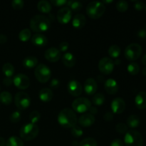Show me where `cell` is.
<instances>
[{"mask_svg": "<svg viewBox=\"0 0 146 146\" xmlns=\"http://www.w3.org/2000/svg\"><path fill=\"white\" fill-rule=\"evenodd\" d=\"M13 84L20 90H25L30 86V79L24 74H18L13 78Z\"/></svg>", "mask_w": 146, "mask_h": 146, "instance_id": "8fae6325", "label": "cell"}, {"mask_svg": "<svg viewBox=\"0 0 146 146\" xmlns=\"http://www.w3.org/2000/svg\"><path fill=\"white\" fill-rule=\"evenodd\" d=\"M113 2V0H111V1H102L103 4H110V3H112Z\"/></svg>", "mask_w": 146, "mask_h": 146, "instance_id": "6f0895ef", "label": "cell"}, {"mask_svg": "<svg viewBox=\"0 0 146 146\" xmlns=\"http://www.w3.org/2000/svg\"><path fill=\"white\" fill-rule=\"evenodd\" d=\"M6 140L2 137H0V146H5L6 145Z\"/></svg>", "mask_w": 146, "mask_h": 146, "instance_id": "f5cc1de1", "label": "cell"}, {"mask_svg": "<svg viewBox=\"0 0 146 146\" xmlns=\"http://www.w3.org/2000/svg\"><path fill=\"white\" fill-rule=\"evenodd\" d=\"M72 26L76 29H81L85 26L86 19L85 16L81 14H78L74 16L72 19Z\"/></svg>", "mask_w": 146, "mask_h": 146, "instance_id": "ffe728a7", "label": "cell"}, {"mask_svg": "<svg viewBox=\"0 0 146 146\" xmlns=\"http://www.w3.org/2000/svg\"><path fill=\"white\" fill-rule=\"evenodd\" d=\"M135 104L137 108L140 110L146 108V92L141 91L136 95L135 98Z\"/></svg>", "mask_w": 146, "mask_h": 146, "instance_id": "44dd1931", "label": "cell"}, {"mask_svg": "<svg viewBox=\"0 0 146 146\" xmlns=\"http://www.w3.org/2000/svg\"><path fill=\"white\" fill-rule=\"evenodd\" d=\"M83 86L80 82L74 79L70 81L67 85L68 92L74 97H78L81 96L83 93Z\"/></svg>", "mask_w": 146, "mask_h": 146, "instance_id": "4fadbf2b", "label": "cell"}, {"mask_svg": "<svg viewBox=\"0 0 146 146\" xmlns=\"http://www.w3.org/2000/svg\"><path fill=\"white\" fill-rule=\"evenodd\" d=\"M91 107V103L86 98L80 97L74 100L72 103V108L74 112L84 113L89 111Z\"/></svg>", "mask_w": 146, "mask_h": 146, "instance_id": "ba28073f", "label": "cell"}, {"mask_svg": "<svg viewBox=\"0 0 146 146\" xmlns=\"http://www.w3.org/2000/svg\"><path fill=\"white\" fill-rule=\"evenodd\" d=\"M113 61L108 57H104L98 62V69L103 74L109 75L113 72Z\"/></svg>", "mask_w": 146, "mask_h": 146, "instance_id": "30bf717a", "label": "cell"}, {"mask_svg": "<svg viewBox=\"0 0 146 146\" xmlns=\"http://www.w3.org/2000/svg\"><path fill=\"white\" fill-rule=\"evenodd\" d=\"M127 71L131 75L135 76L139 73L140 66L137 63L131 62L127 66Z\"/></svg>", "mask_w": 146, "mask_h": 146, "instance_id": "836d02e7", "label": "cell"}, {"mask_svg": "<svg viewBox=\"0 0 146 146\" xmlns=\"http://www.w3.org/2000/svg\"><path fill=\"white\" fill-rule=\"evenodd\" d=\"M50 87L53 89H56L59 87L60 86V81L58 78H53L51 81H50Z\"/></svg>", "mask_w": 146, "mask_h": 146, "instance_id": "7bdbcfd3", "label": "cell"}, {"mask_svg": "<svg viewBox=\"0 0 146 146\" xmlns=\"http://www.w3.org/2000/svg\"><path fill=\"white\" fill-rule=\"evenodd\" d=\"M138 36L139 38H142V39H145L146 38V30L145 29H140L138 32Z\"/></svg>", "mask_w": 146, "mask_h": 146, "instance_id": "681fc988", "label": "cell"}, {"mask_svg": "<svg viewBox=\"0 0 146 146\" xmlns=\"http://www.w3.org/2000/svg\"><path fill=\"white\" fill-rule=\"evenodd\" d=\"M12 102V95L8 91H3L0 94V103L4 105H10Z\"/></svg>", "mask_w": 146, "mask_h": 146, "instance_id": "4316f807", "label": "cell"}, {"mask_svg": "<svg viewBox=\"0 0 146 146\" xmlns=\"http://www.w3.org/2000/svg\"><path fill=\"white\" fill-rule=\"evenodd\" d=\"M104 119L106 121H111L113 119V113L112 112H106L104 114Z\"/></svg>", "mask_w": 146, "mask_h": 146, "instance_id": "bcb514c9", "label": "cell"}, {"mask_svg": "<svg viewBox=\"0 0 146 146\" xmlns=\"http://www.w3.org/2000/svg\"><path fill=\"white\" fill-rule=\"evenodd\" d=\"M142 51L143 48L139 44L132 43L125 48L124 54L127 60L133 62L134 61L139 58V57L142 54Z\"/></svg>", "mask_w": 146, "mask_h": 146, "instance_id": "8992f818", "label": "cell"}, {"mask_svg": "<svg viewBox=\"0 0 146 146\" xmlns=\"http://www.w3.org/2000/svg\"><path fill=\"white\" fill-rule=\"evenodd\" d=\"M34 74L37 81L40 83H46L49 81L51 76V71L46 65L40 64L36 67Z\"/></svg>", "mask_w": 146, "mask_h": 146, "instance_id": "52a82bcc", "label": "cell"}, {"mask_svg": "<svg viewBox=\"0 0 146 146\" xmlns=\"http://www.w3.org/2000/svg\"><path fill=\"white\" fill-rule=\"evenodd\" d=\"M44 57L47 61L50 62H56L59 61L60 58H61V51L58 48H54V47L49 48L44 53Z\"/></svg>", "mask_w": 146, "mask_h": 146, "instance_id": "9a60e30c", "label": "cell"}, {"mask_svg": "<svg viewBox=\"0 0 146 146\" xmlns=\"http://www.w3.org/2000/svg\"><path fill=\"white\" fill-rule=\"evenodd\" d=\"M24 2L23 0H14L11 2V7L15 10H20L24 7Z\"/></svg>", "mask_w": 146, "mask_h": 146, "instance_id": "60d3db41", "label": "cell"}, {"mask_svg": "<svg viewBox=\"0 0 146 146\" xmlns=\"http://www.w3.org/2000/svg\"><path fill=\"white\" fill-rule=\"evenodd\" d=\"M113 63H114V64H117V65H118V64H120V63H121V60L116 59L115 61H113Z\"/></svg>", "mask_w": 146, "mask_h": 146, "instance_id": "9f6ffc18", "label": "cell"}, {"mask_svg": "<svg viewBox=\"0 0 146 146\" xmlns=\"http://www.w3.org/2000/svg\"><path fill=\"white\" fill-rule=\"evenodd\" d=\"M145 7V4H144L143 1H136L135 4H134V8L137 10V11H141Z\"/></svg>", "mask_w": 146, "mask_h": 146, "instance_id": "f6af8a7d", "label": "cell"}, {"mask_svg": "<svg viewBox=\"0 0 146 146\" xmlns=\"http://www.w3.org/2000/svg\"><path fill=\"white\" fill-rule=\"evenodd\" d=\"M21 118V113H20L19 111H14L9 116V120L11 123H18L19 121H20Z\"/></svg>", "mask_w": 146, "mask_h": 146, "instance_id": "ab89813d", "label": "cell"}, {"mask_svg": "<svg viewBox=\"0 0 146 146\" xmlns=\"http://www.w3.org/2000/svg\"><path fill=\"white\" fill-rule=\"evenodd\" d=\"M58 122L61 126L65 128H71L76 125L78 118L76 113L71 108H64L58 115Z\"/></svg>", "mask_w": 146, "mask_h": 146, "instance_id": "6da1fadb", "label": "cell"}, {"mask_svg": "<svg viewBox=\"0 0 146 146\" xmlns=\"http://www.w3.org/2000/svg\"><path fill=\"white\" fill-rule=\"evenodd\" d=\"M111 108L113 114H121L125 111V102L123 98H115L112 101Z\"/></svg>", "mask_w": 146, "mask_h": 146, "instance_id": "5bb4252c", "label": "cell"}, {"mask_svg": "<svg viewBox=\"0 0 146 146\" xmlns=\"http://www.w3.org/2000/svg\"><path fill=\"white\" fill-rule=\"evenodd\" d=\"M23 66L25 68L27 69H31L33 68H35L38 65V59L35 56H29L26 57L23 61Z\"/></svg>", "mask_w": 146, "mask_h": 146, "instance_id": "cb8c5ba5", "label": "cell"}, {"mask_svg": "<svg viewBox=\"0 0 146 146\" xmlns=\"http://www.w3.org/2000/svg\"><path fill=\"white\" fill-rule=\"evenodd\" d=\"M37 8L40 12L44 13V14H48L51 11V4L49 1H46V0H41L38 1L37 4Z\"/></svg>", "mask_w": 146, "mask_h": 146, "instance_id": "d4e9b609", "label": "cell"}, {"mask_svg": "<svg viewBox=\"0 0 146 146\" xmlns=\"http://www.w3.org/2000/svg\"><path fill=\"white\" fill-rule=\"evenodd\" d=\"M104 79V78L103 76H98V80L100 81V82L103 81V80Z\"/></svg>", "mask_w": 146, "mask_h": 146, "instance_id": "11a10c76", "label": "cell"}, {"mask_svg": "<svg viewBox=\"0 0 146 146\" xmlns=\"http://www.w3.org/2000/svg\"><path fill=\"white\" fill-rule=\"evenodd\" d=\"M40 119H41V115H40V113L38 112V111H34L30 113L29 120L31 121V123L36 124L37 122L39 121Z\"/></svg>", "mask_w": 146, "mask_h": 146, "instance_id": "74e56055", "label": "cell"}, {"mask_svg": "<svg viewBox=\"0 0 146 146\" xmlns=\"http://www.w3.org/2000/svg\"><path fill=\"white\" fill-rule=\"evenodd\" d=\"M71 133L74 138H78L82 136L84 133H83V130L81 129V127L78 125H75L71 128Z\"/></svg>", "mask_w": 146, "mask_h": 146, "instance_id": "d590c367", "label": "cell"}, {"mask_svg": "<svg viewBox=\"0 0 146 146\" xmlns=\"http://www.w3.org/2000/svg\"><path fill=\"white\" fill-rule=\"evenodd\" d=\"M67 2H68V1H66V0H51L50 1V4L58 7L67 5Z\"/></svg>", "mask_w": 146, "mask_h": 146, "instance_id": "b9f144b4", "label": "cell"}, {"mask_svg": "<svg viewBox=\"0 0 146 146\" xmlns=\"http://www.w3.org/2000/svg\"><path fill=\"white\" fill-rule=\"evenodd\" d=\"M31 32L29 29H24L19 34V38L21 41L27 42L31 38Z\"/></svg>", "mask_w": 146, "mask_h": 146, "instance_id": "4dcf8cb0", "label": "cell"}, {"mask_svg": "<svg viewBox=\"0 0 146 146\" xmlns=\"http://www.w3.org/2000/svg\"><path fill=\"white\" fill-rule=\"evenodd\" d=\"M68 47H69V44L67 41H62L59 44V49L58 50L62 52H65L68 49Z\"/></svg>", "mask_w": 146, "mask_h": 146, "instance_id": "ee69618b", "label": "cell"}, {"mask_svg": "<svg viewBox=\"0 0 146 146\" xmlns=\"http://www.w3.org/2000/svg\"><path fill=\"white\" fill-rule=\"evenodd\" d=\"M0 90H1V86H0Z\"/></svg>", "mask_w": 146, "mask_h": 146, "instance_id": "94428289", "label": "cell"}, {"mask_svg": "<svg viewBox=\"0 0 146 146\" xmlns=\"http://www.w3.org/2000/svg\"><path fill=\"white\" fill-rule=\"evenodd\" d=\"M95 121L96 119L94 115H91L90 113H89L83 114L78 120L79 125L81 126L84 127V128H88V127L93 125V124L95 123Z\"/></svg>", "mask_w": 146, "mask_h": 146, "instance_id": "e0dca14e", "label": "cell"}, {"mask_svg": "<svg viewBox=\"0 0 146 146\" xmlns=\"http://www.w3.org/2000/svg\"><path fill=\"white\" fill-rule=\"evenodd\" d=\"M89 111H90V113L93 115H96V114L98 113V109H97L96 107L91 106V108L89 109Z\"/></svg>", "mask_w": 146, "mask_h": 146, "instance_id": "816d5d0a", "label": "cell"}, {"mask_svg": "<svg viewBox=\"0 0 146 146\" xmlns=\"http://www.w3.org/2000/svg\"><path fill=\"white\" fill-rule=\"evenodd\" d=\"M31 43L36 46L43 47L46 46L47 43H48V38L44 34L36 33L34 35H33V36L31 37Z\"/></svg>", "mask_w": 146, "mask_h": 146, "instance_id": "d6986e66", "label": "cell"}, {"mask_svg": "<svg viewBox=\"0 0 146 146\" xmlns=\"http://www.w3.org/2000/svg\"><path fill=\"white\" fill-rule=\"evenodd\" d=\"M2 72L6 77L11 78L14 74V67L10 63H6L2 66Z\"/></svg>", "mask_w": 146, "mask_h": 146, "instance_id": "f1b7e54d", "label": "cell"}, {"mask_svg": "<svg viewBox=\"0 0 146 146\" xmlns=\"http://www.w3.org/2000/svg\"><path fill=\"white\" fill-rule=\"evenodd\" d=\"M61 59H62V62L64 64V65L65 66L68 67V68H71V67L74 66L76 64V59L74 54L69 52H67L66 54H64V55L63 56Z\"/></svg>", "mask_w": 146, "mask_h": 146, "instance_id": "603a6c76", "label": "cell"}, {"mask_svg": "<svg viewBox=\"0 0 146 146\" xmlns=\"http://www.w3.org/2000/svg\"><path fill=\"white\" fill-rule=\"evenodd\" d=\"M104 88H105L106 91L108 93V94L111 95H114L116 94L118 91V84L115 79L113 78H108L105 81V84H104Z\"/></svg>", "mask_w": 146, "mask_h": 146, "instance_id": "ac0fdd59", "label": "cell"}, {"mask_svg": "<svg viewBox=\"0 0 146 146\" xmlns=\"http://www.w3.org/2000/svg\"><path fill=\"white\" fill-rule=\"evenodd\" d=\"M106 9V5L102 1H91L86 7V14L91 19H98L104 15Z\"/></svg>", "mask_w": 146, "mask_h": 146, "instance_id": "3957f363", "label": "cell"}, {"mask_svg": "<svg viewBox=\"0 0 146 146\" xmlns=\"http://www.w3.org/2000/svg\"><path fill=\"white\" fill-rule=\"evenodd\" d=\"M145 11H146V4H145Z\"/></svg>", "mask_w": 146, "mask_h": 146, "instance_id": "91938a15", "label": "cell"}, {"mask_svg": "<svg viewBox=\"0 0 146 146\" xmlns=\"http://www.w3.org/2000/svg\"><path fill=\"white\" fill-rule=\"evenodd\" d=\"M51 27V21L46 17L38 14L31 18L30 21V28L33 31L40 33L46 31Z\"/></svg>", "mask_w": 146, "mask_h": 146, "instance_id": "7a4b0ae2", "label": "cell"}, {"mask_svg": "<svg viewBox=\"0 0 146 146\" xmlns=\"http://www.w3.org/2000/svg\"><path fill=\"white\" fill-rule=\"evenodd\" d=\"M142 74L143 76H146V67L143 68V69L142 71Z\"/></svg>", "mask_w": 146, "mask_h": 146, "instance_id": "680465c9", "label": "cell"}, {"mask_svg": "<svg viewBox=\"0 0 146 146\" xmlns=\"http://www.w3.org/2000/svg\"><path fill=\"white\" fill-rule=\"evenodd\" d=\"M141 61H142L143 64V65H145L146 66V54L143 56L142 60H141Z\"/></svg>", "mask_w": 146, "mask_h": 146, "instance_id": "db71d44e", "label": "cell"}, {"mask_svg": "<svg viewBox=\"0 0 146 146\" xmlns=\"http://www.w3.org/2000/svg\"><path fill=\"white\" fill-rule=\"evenodd\" d=\"M115 130L120 134H125L128 131V127L126 124L120 123L115 126Z\"/></svg>", "mask_w": 146, "mask_h": 146, "instance_id": "f35d334b", "label": "cell"}, {"mask_svg": "<svg viewBox=\"0 0 146 146\" xmlns=\"http://www.w3.org/2000/svg\"><path fill=\"white\" fill-rule=\"evenodd\" d=\"M67 5L68 6V7L72 12H78V11H81L83 8L82 3L78 1H74V0L68 1Z\"/></svg>", "mask_w": 146, "mask_h": 146, "instance_id": "83f0119b", "label": "cell"}, {"mask_svg": "<svg viewBox=\"0 0 146 146\" xmlns=\"http://www.w3.org/2000/svg\"><path fill=\"white\" fill-rule=\"evenodd\" d=\"M38 97L42 102L48 103L52 100L53 97H54V94L50 88H44L40 90L39 93H38Z\"/></svg>", "mask_w": 146, "mask_h": 146, "instance_id": "7402d4cb", "label": "cell"}, {"mask_svg": "<svg viewBox=\"0 0 146 146\" xmlns=\"http://www.w3.org/2000/svg\"><path fill=\"white\" fill-rule=\"evenodd\" d=\"M141 123L140 118L136 115H131L127 118V125L131 128H138Z\"/></svg>", "mask_w": 146, "mask_h": 146, "instance_id": "484cf974", "label": "cell"}, {"mask_svg": "<svg viewBox=\"0 0 146 146\" xmlns=\"http://www.w3.org/2000/svg\"><path fill=\"white\" fill-rule=\"evenodd\" d=\"M110 146H124L123 142L120 139H115L111 142Z\"/></svg>", "mask_w": 146, "mask_h": 146, "instance_id": "7dc6e473", "label": "cell"}, {"mask_svg": "<svg viewBox=\"0 0 146 146\" xmlns=\"http://www.w3.org/2000/svg\"><path fill=\"white\" fill-rule=\"evenodd\" d=\"M6 146H24V143L19 137L11 136L6 142Z\"/></svg>", "mask_w": 146, "mask_h": 146, "instance_id": "f546056e", "label": "cell"}, {"mask_svg": "<svg viewBox=\"0 0 146 146\" xmlns=\"http://www.w3.org/2000/svg\"><path fill=\"white\" fill-rule=\"evenodd\" d=\"M83 88H84V91L87 95H94L96 94L97 88H98L96 81L93 78H87L84 82Z\"/></svg>", "mask_w": 146, "mask_h": 146, "instance_id": "2e32d148", "label": "cell"}, {"mask_svg": "<svg viewBox=\"0 0 146 146\" xmlns=\"http://www.w3.org/2000/svg\"><path fill=\"white\" fill-rule=\"evenodd\" d=\"M124 143L125 146H143V138L138 131L131 130L125 133Z\"/></svg>", "mask_w": 146, "mask_h": 146, "instance_id": "5b68a950", "label": "cell"}, {"mask_svg": "<svg viewBox=\"0 0 146 146\" xmlns=\"http://www.w3.org/2000/svg\"><path fill=\"white\" fill-rule=\"evenodd\" d=\"M116 9L120 12H125L128 9V4L126 1L121 0L116 3Z\"/></svg>", "mask_w": 146, "mask_h": 146, "instance_id": "8d00e7d4", "label": "cell"}, {"mask_svg": "<svg viewBox=\"0 0 146 146\" xmlns=\"http://www.w3.org/2000/svg\"><path fill=\"white\" fill-rule=\"evenodd\" d=\"M7 41V37L5 34H0V44H5Z\"/></svg>", "mask_w": 146, "mask_h": 146, "instance_id": "f907efd6", "label": "cell"}, {"mask_svg": "<svg viewBox=\"0 0 146 146\" xmlns=\"http://www.w3.org/2000/svg\"><path fill=\"white\" fill-rule=\"evenodd\" d=\"M106 98L105 96L101 93L94 94L92 98V102L96 106H101L105 103Z\"/></svg>", "mask_w": 146, "mask_h": 146, "instance_id": "d6a6232c", "label": "cell"}, {"mask_svg": "<svg viewBox=\"0 0 146 146\" xmlns=\"http://www.w3.org/2000/svg\"><path fill=\"white\" fill-rule=\"evenodd\" d=\"M56 18L60 24H68L72 19V11L68 7H62L57 12Z\"/></svg>", "mask_w": 146, "mask_h": 146, "instance_id": "7c38bea8", "label": "cell"}, {"mask_svg": "<svg viewBox=\"0 0 146 146\" xmlns=\"http://www.w3.org/2000/svg\"><path fill=\"white\" fill-rule=\"evenodd\" d=\"M97 141L93 138H86L80 142L78 146H97Z\"/></svg>", "mask_w": 146, "mask_h": 146, "instance_id": "e575fe53", "label": "cell"}, {"mask_svg": "<svg viewBox=\"0 0 146 146\" xmlns=\"http://www.w3.org/2000/svg\"><path fill=\"white\" fill-rule=\"evenodd\" d=\"M121 48L118 45H111L108 48V54L111 58H117L121 54Z\"/></svg>", "mask_w": 146, "mask_h": 146, "instance_id": "1f68e13d", "label": "cell"}, {"mask_svg": "<svg viewBox=\"0 0 146 146\" xmlns=\"http://www.w3.org/2000/svg\"><path fill=\"white\" fill-rule=\"evenodd\" d=\"M3 84L7 86H10L11 84H13V79L9 77H6L3 80Z\"/></svg>", "mask_w": 146, "mask_h": 146, "instance_id": "c3c4849f", "label": "cell"}, {"mask_svg": "<svg viewBox=\"0 0 146 146\" xmlns=\"http://www.w3.org/2000/svg\"><path fill=\"white\" fill-rule=\"evenodd\" d=\"M39 133V128L36 124L27 123L23 125L19 131V135L21 139L26 141H30L34 140L38 135Z\"/></svg>", "mask_w": 146, "mask_h": 146, "instance_id": "277c9868", "label": "cell"}, {"mask_svg": "<svg viewBox=\"0 0 146 146\" xmlns=\"http://www.w3.org/2000/svg\"><path fill=\"white\" fill-rule=\"evenodd\" d=\"M14 104L19 109L25 110L31 104V98L28 94L20 91L17 93L14 96Z\"/></svg>", "mask_w": 146, "mask_h": 146, "instance_id": "9c48e42d", "label": "cell"}]
</instances>
